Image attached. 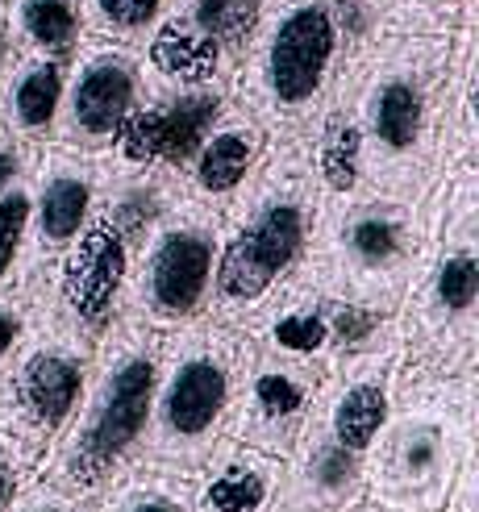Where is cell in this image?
<instances>
[{
    "label": "cell",
    "mask_w": 479,
    "mask_h": 512,
    "mask_svg": "<svg viewBox=\"0 0 479 512\" xmlns=\"http://www.w3.org/2000/svg\"><path fill=\"white\" fill-rule=\"evenodd\" d=\"M384 34L380 0H263L230 100L275 142L305 138L325 100L359 80Z\"/></svg>",
    "instance_id": "6da1fadb"
},
{
    "label": "cell",
    "mask_w": 479,
    "mask_h": 512,
    "mask_svg": "<svg viewBox=\"0 0 479 512\" xmlns=\"http://www.w3.org/2000/svg\"><path fill=\"white\" fill-rule=\"evenodd\" d=\"M155 371L159 334L134 317H117L92 354L80 408L38 458V483L80 504H96L117 479L138 471Z\"/></svg>",
    "instance_id": "7a4b0ae2"
},
{
    "label": "cell",
    "mask_w": 479,
    "mask_h": 512,
    "mask_svg": "<svg viewBox=\"0 0 479 512\" xmlns=\"http://www.w3.org/2000/svg\"><path fill=\"white\" fill-rule=\"evenodd\" d=\"M450 38L384 34L355 80L359 179L375 196H425L442 184V92Z\"/></svg>",
    "instance_id": "3957f363"
},
{
    "label": "cell",
    "mask_w": 479,
    "mask_h": 512,
    "mask_svg": "<svg viewBox=\"0 0 479 512\" xmlns=\"http://www.w3.org/2000/svg\"><path fill=\"white\" fill-rule=\"evenodd\" d=\"M442 196L446 184L425 196L363 192L355 200L325 204L313 217L309 250L296 263V275L325 296L396 317L438 246Z\"/></svg>",
    "instance_id": "277c9868"
},
{
    "label": "cell",
    "mask_w": 479,
    "mask_h": 512,
    "mask_svg": "<svg viewBox=\"0 0 479 512\" xmlns=\"http://www.w3.org/2000/svg\"><path fill=\"white\" fill-rule=\"evenodd\" d=\"M317 217V184L305 138L271 142L255 179L230 200L217 229L205 317L242 325L305 259Z\"/></svg>",
    "instance_id": "5b68a950"
},
{
    "label": "cell",
    "mask_w": 479,
    "mask_h": 512,
    "mask_svg": "<svg viewBox=\"0 0 479 512\" xmlns=\"http://www.w3.org/2000/svg\"><path fill=\"white\" fill-rule=\"evenodd\" d=\"M400 371V338L346 354L325 371L313 413L284 458V512H350L363 504V475L388 421Z\"/></svg>",
    "instance_id": "8992f818"
},
{
    "label": "cell",
    "mask_w": 479,
    "mask_h": 512,
    "mask_svg": "<svg viewBox=\"0 0 479 512\" xmlns=\"http://www.w3.org/2000/svg\"><path fill=\"white\" fill-rule=\"evenodd\" d=\"M479 375H413L400 367L388 421L363 475V504L380 512H442L463 458L475 454Z\"/></svg>",
    "instance_id": "52a82bcc"
},
{
    "label": "cell",
    "mask_w": 479,
    "mask_h": 512,
    "mask_svg": "<svg viewBox=\"0 0 479 512\" xmlns=\"http://www.w3.org/2000/svg\"><path fill=\"white\" fill-rule=\"evenodd\" d=\"M250 354L255 342L238 325L209 317L159 334L155 400H150V425L138 454L142 471L188 479L205 463L230 429Z\"/></svg>",
    "instance_id": "ba28073f"
},
{
    "label": "cell",
    "mask_w": 479,
    "mask_h": 512,
    "mask_svg": "<svg viewBox=\"0 0 479 512\" xmlns=\"http://www.w3.org/2000/svg\"><path fill=\"white\" fill-rule=\"evenodd\" d=\"M442 234L396 313L400 367L413 375H479V163L446 179Z\"/></svg>",
    "instance_id": "9c48e42d"
},
{
    "label": "cell",
    "mask_w": 479,
    "mask_h": 512,
    "mask_svg": "<svg viewBox=\"0 0 479 512\" xmlns=\"http://www.w3.org/2000/svg\"><path fill=\"white\" fill-rule=\"evenodd\" d=\"M217 229L221 213L188 200L184 192L175 196L134 250V263L125 271L121 288V317H134L155 334L205 317Z\"/></svg>",
    "instance_id": "30bf717a"
},
{
    "label": "cell",
    "mask_w": 479,
    "mask_h": 512,
    "mask_svg": "<svg viewBox=\"0 0 479 512\" xmlns=\"http://www.w3.org/2000/svg\"><path fill=\"white\" fill-rule=\"evenodd\" d=\"M259 9L263 0H167L155 30L134 46L142 92H230Z\"/></svg>",
    "instance_id": "8fae6325"
},
{
    "label": "cell",
    "mask_w": 479,
    "mask_h": 512,
    "mask_svg": "<svg viewBox=\"0 0 479 512\" xmlns=\"http://www.w3.org/2000/svg\"><path fill=\"white\" fill-rule=\"evenodd\" d=\"M92 354L55 329L30 325L21 346L0 363V442L21 463L38 467L46 446L59 438L80 408Z\"/></svg>",
    "instance_id": "7c38bea8"
},
{
    "label": "cell",
    "mask_w": 479,
    "mask_h": 512,
    "mask_svg": "<svg viewBox=\"0 0 479 512\" xmlns=\"http://www.w3.org/2000/svg\"><path fill=\"white\" fill-rule=\"evenodd\" d=\"M238 329L259 350L305 358V363H317L325 371L342 363L346 354L375 350L400 338L392 313H375L363 309V304L325 296L296 271Z\"/></svg>",
    "instance_id": "4fadbf2b"
},
{
    "label": "cell",
    "mask_w": 479,
    "mask_h": 512,
    "mask_svg": "<svg viewBox=\"0 0 479 512\" xmlns=\"http://www.w3.org/2000/svg\"><path fill=\"white\" fill-rule=\"evenodd\" d=\"M142 96L134 46L105 38H84L67 63L59 117L46 146H63L75 155H105L125 117Z\"/></svg>",
    "instance_id": "5bb4252c"
},
{
    "label": "cell",
    "mask_w": 479,
    "mask_h": 512,
    "mask_svg": "<svg viewBox=\"0 0 479 512\" xmlns=\"http://www.w3.org/2000/svg\"><path fill=\"white\" fill-rule=\"evenodd\" d=\"M230 105L225 88H184V92H142L134 113L125 117L113 146L96 155L100 171L138 175V171H167L180 179L192 159L196 142Z\"/></svg>",
    "instance_id": "9a60e30c"
},
{
    "label": "cell",
    "mask_w": 479,
    "mask_h": 512,
    "mask_svg": "<svg viewBox=\"0 0 479 512\" xmlns=\"http://www.w3.org/2000/svg\"><path fill=\"white\" fill-rule=\"evenodd\" d=\"M321 379L325 367L255 346L225 438H234L250 450H263L271 458H288V450L296 446L300 429H305L313 413Z\"/></svg>",
    "instance_id": "2e32d148"
},
{
    "label": "cell",
    "mask_w": 479,
    "mask_h": 512,
    "mask_svg": "<svg viewBox=\"0 0 479 512\" xmlns=\"http://www.w3.org/2000/svg\"><path fill=\"white\" fill-rule=\"evenodd\" d=\"M100 192L96 155H75L63 146H42L30 171V229H25V254L17 279L46 271L84 234L92 204Z\"/></svg>",
    "instance_id": "e0dca14e"
},
{
    "label": "cell",
    "mask_w": 479,
    "mask_h": 512,
    "mask_svg": "<svg viewBox=\"0 0 479 512\" xmlns=\"http://www.w3.org/2000/svg\"><path fill=\"white\" fill-rule=\"evenodd\" d=\"M271 142L275 138L263 130V125L230 100V105L217 113V121L205 130V138L196 142L192 159L184 163L180 192L196 204H205V209H213V213H225L230 200L263 167Z\"/></svg>",
    "instance_id": "ac0fdd59"
},
{
    "label": "cell",
    "mask_w": 479,
    "mask_h": 512,
    "mask_svg": "<svg viewBox=\"0 0 479 512\" xmlns=\"http://www.w3.org/2000/svg\"><path fill=\"white\" fill-rule=\"evenodd\" d=\"M284 458L221 438L188 475V512H275L280 508Z\"/></svg>",
    "instance_id": "d6986e66"
},
{
    "label": "cell",
    "mask_w": 479,
    "mask_h": 512,
    "mask_svg": "<svg viewBox=\"0 0 479 512\" xmlns=\"http://www.w3.org/2000/svg\"><path fill=\"white\" fill-rule=\"evenodd\" d=\"M475 80H479V21L450 34V67H446V92H442V138H438L442 179L459 167L479 163Z\"/></svg>",
    "instance_id": "ffe728a7"
},
{
    "label": "cell",
    "mask_w": 479,
    "mask_h": 512,
    "mask_svg": "<svg viewBox=\"0 0 479 512\" xmlns=\"http://www.w3.org/2000/svg\"><path fill=\"white\" fill-rule=\"evenodd\" d=\"M63 80H67V63L17 55L5 84H0V125L25 142L46 146L59 117Z\"/></svg>",
    "instance_id": "44dd1931"
},
{
    "label": "cell",
    "mask_w": 479,
    "mask_h": 512,
    "mask_svg": "<svg viewBox=\"0 0 479 512\" xmlns=\"http://www.w3.org/2000/svg\"><path fill=\"white\" fill-rule=\"evenodd\" d=\"M5 17L17 55L71 63V55L88 38L80 0H5Z\"/></svg>",
    "instance_id": "7402d4cb"
},
{
    "label": "cell",
    "mask_w": 479,
    "mask_h": 512,
    "mask_svg": "<svg viewBox=\"0 0 479 512\" xmlns=\"http://www.w3.org/2000/svg\"><path fill=\"white\" fill-rule=\"evenodd\" d=\"M92 512H188V479L163 471H130L92 504Z\"/></svg>",
    "instance_id": "603a6c76"
},
{
    "label": "cell",
    "mask_w": 479,
    "mask_h": 512,
    "mask_svg": "<svg viewBox=\"0 0 479 512\" xmlns=\"http://www.w3.org/2000/svg\"><path fill=\"white\" fill-rule=\"evenodd\" d=\"M388 34L450 38L463 25L479 21V0H380Z\"/></svg>",
    "instance_id": "cb8c5ba5"
},
{
    "label": "cell",
    "mask_w": 479,
    "mask_h": 512,
    "mask_svg": "<svg viewBox=\"0 0 479 512\" xmlns=\"http://www.w3.org/2000/svg\"><path fill=\"white\" fill-rule=\"evenodd\" d=\"M163 9H167V0H80L84 34L117 42V46H138L155 30Z\"/></svg>",
    "instance_id": "d4e9b609"
},
{
    "label": "cell",
    "mask_w": 479,
    "mask_h": 512,
    "mask_svg": "<svg viewBox=\"0 0 479 512\" xmlns=\"http://www.w3.org/2000/svg\"><path fill=\"white\" fill-rule=\"evenodd\" d=\"M25 229H30V175L0 192V288L17 284L21 254H25Z\"/></svg>",
    "instance_id": "484cf974"
},
{
    "label": "cell",
    "mask_w": 479,
    "mask_h": 512,
    "mask_svg": "<svg viewBox=\"0 0 479 512\" xmlns=\"http://www.w3.org/2000/svg\"><path fill=\"white\" fill-rule=\"evenodd\" d=\"M38 150H42V146L25 142V138H17L13 130H5V125H0V192H9L13 184H21V179L34 171Z\"/></svg>",
    "instance_id": "4316f807"
},
{
    "label": "cell",
    "mask_w": 479,
    "mask_h": 512,
    "mask_svg": "<svg viewBox=\"0 0 479 512\" xmlns=\"http://www.w3.org/2000/svg\"><path fill=\"white\" fill-rule=\"evenodd\" d=\"M25 334H30V309L13 288H0V363L21 346Z\"/></svg>",
    "instance_id": "83f0119b"
},
{
    "label": "cell",
    "mask_w": 479,
    "mask_h": 512,
    "mask_svg": "<svg viewBox=\"0 0 479 512\" xmlns=\"http://www.w3.org/2000/svg\"><path fill=\"white\" fill-rule=\"evenodd\" d=\"M9 512H92V504H80V500H71V496H63V492L46 488V483L34 479L30 488L13 500Z\"/></svg>",
    "instance_id": "f1b7e54d"
},
{
    "label": "cell",
    "mask_w": 479,
    "mask_h": 512,
    "mask_svg": "<svg viewBox=\"0 0 479 512\" xmlns=\"http://www.w3.org/2000/svg\"><path fill=\"white\" fill-rule=\"evenodd\" d=\"M38 475H34V467L30 463H21V458L0 442V512H9L13 508V500L30 488Z\"/></svg>",
    "instance_id": "f546056e"
},
{
    "label": "cell",
    "mask_w": 479,
    "mask_h": 512,
    "mask_svg": "<svg viewBox=\"0 0 479 512\" xmlns=\"http://www.w3.org/2000/svg\"><path fill=\"white\" fill-rule=\"evenodd\" d=\"M17 59V46H13V34H9V17H5V0H0V84H5V75Z\"/></svg>",
    "instance_id": "4dcf8cb0"
},
{
    "label": "cell",
    "mask_w": 479,
    "mask_h": 512,
    "mask_svg": "<svg viewBox=\"0 0 479 512\" xmlns=\"http://www.w3.org/2000/svg\"><path fill=\"white\" fill-rule=\"evenodd\" d=\"M350 512H380V508H371V504H355V508H350Z\"/></svg>",
    "instance_id": "1f68e13d"
},
{
    "label": "cell",
    "mask_w": 479,
    "mask_h": 512,
    "mask_svg": "<svg viewBox=\"0 0 479 512\" xmlns=\"http://www.w3.org/2000/svg\"><path fill=\"white\" fill-rule=\"evenodd\" d=\"M275 512H284V508H275Z\"/></svg>",
    "instance_id": "d6a6232c"
}]
</instances>
